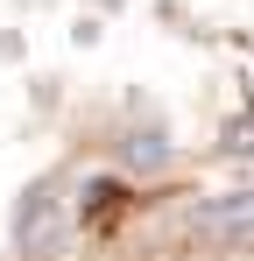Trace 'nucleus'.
Returning <instances> with one entry per match:
<instances>
[{
  "label": "nucleus",
  "mask_w": 254,
  "mask_h": 261,
  "mask_svg": "<svg viewBox=\"0 0 254 261\" xmlns=\"http://www.w3.org/2000/svg\"><path fill=\"white\" fill-rule=\"evenodd\" d=\"M191 233L205 247H247L254 240V191H233V198H212L191 212Z\"/></svg>",
  "instance_id": "f257e3e1"
},
{
  "label": "nucleus",
  "mask_w": 254,
  "mask_h": 261,
  "mask_svg": "<svg viewBox=\"0 0 254 261\" xmlns=\"http://www.w3.org/2000/svg\"><path fill=\"white\" fill-rule=\"evenodd\" d=\"M14 233H21V247H29V254H49V247H57V233H64L57 198H49V191H36V198L21 205V219H14Z\"/></svg>",
  "instance_id": "f03ea898"
}]
</instances>
